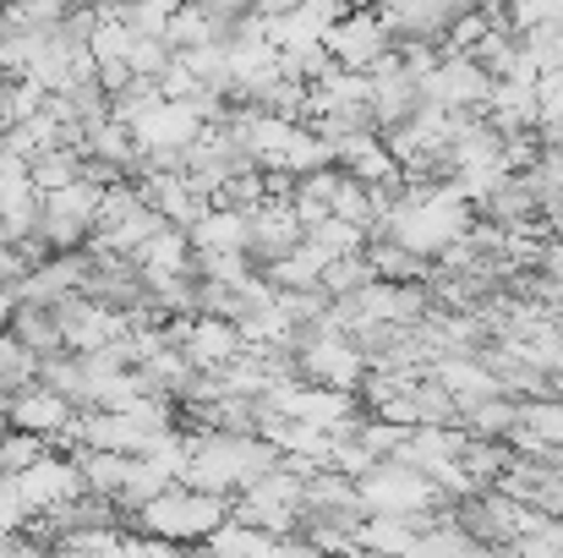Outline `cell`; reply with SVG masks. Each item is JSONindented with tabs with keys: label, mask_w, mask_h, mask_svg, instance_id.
<instances>
[{
	"label": "cell",
	"mask_w": 563,
	"mask_h": 558,
	"mask_svg": "<svg viewBox=\"0 0 563 558\" xmlns=\"http://www.w3.org/2000/svg\"><path fill=\"white\" fill-rule=\"evenodd\" d=\"M230 504H235V499H224V493H202V488H191V482H176V488H165L159 499H148L132 521H137L148 537H159V543H208V537L230 521Z\"/></svg>",
	"instance_id": "6da1fadb"
},
{
	"label": "cell",
	"mask_w": 563,
	"mask_h": 558,
	"mask_svg": "<svg viewBox=\"0 0 563 558\" xmlns=\"http://www.w3.org/2000/svg\"><path fill=\"white\" fill-rule=\"evenodd\" d=\"M323 44H329L334 66H345V72H377L394 55V39H388L377 11H345Z\"/></svg>",
	"instance_id": "7a4b0ae2"
},
{
	"label": "cell",
	"mask_w": 563,
	"mask_h": 558,
	"mask_svg": "<svg viewBox=\"0 0 563 558\" xmlns=\"http://www.w3.org/2000/svg\"><path fill=\"white\" fill-rule=\"evenodd\" d=\"M16 482H22V493H27L33 515H55V510H66V504L88 499V482H82V471H77V460H71V455H66V460L44 455V460H38V466H27Z\"/></svg>",
	"instance_id": "3957f363"
},
{
	"label": "cell",
	"mask_w": 563,
	"mask_h": 558,
	"mask_svg": "<svg viewBox=\"0 0 563 558\" xmlns=\"http://www.w3.org/2000/svg\"><path fill=\"white\" fill-rule=\"evenodd\" d=\"M77 422V405L60 400L55 389L44 383H27L11 394V427L16 433H38V438H66V427Z\"/></svg>",
	"instance_id": "277c9868"
},
{
	"label": "cell",
	"mask_w": 563,
	"mask_h": 558,
	"mask_svg": "<svg viewBox=\"0 0 563 558\" xmlns=\"http://www.w3.org/2000/svg\"><path fill=\"white\" fill-rule=\"evenodd\" d=\"M44 444H49V438H38V433H16V427H11V433L0 438V466H5L11 477H22L27 466L44 460Z\"/></svg>",
	"instance_id": "5b68a950"
},
{
	"label": "cell",
	"mask_w": 563,
	"mask_h": 558,
	"mask_svg": "<svg viewBox=\"0 0 563 558\" xmlns=\"http://www.w3.org/2000/svg\"><path fill=\"white\" fill-rule=\"evenodd\" d=\"M33 521H38V515H33V504H27L22 482L5 471V477H0V532H16V537H22Z\"/></svg>",
	"instance_id": "8992f818"
}]
</instances>
